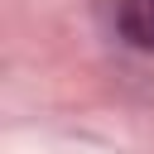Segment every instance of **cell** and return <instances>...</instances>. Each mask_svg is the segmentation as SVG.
Segmentation results:
<instances>
[{
    "label": "cell",
    "instance_id": "cell-1",
    "mask_svg": "<svg viewBox=\"0 0 154 154\" xmlns=\"http://www.w3.org/2000/svg\"><path fill=\"white\" fill-rule=\"evenodd\" d=\"M120 29L125 38L154 53V0H120Z\"/></svg>",
    "mask_w": 154,
    "mask_h": 154
}]
</instances>
